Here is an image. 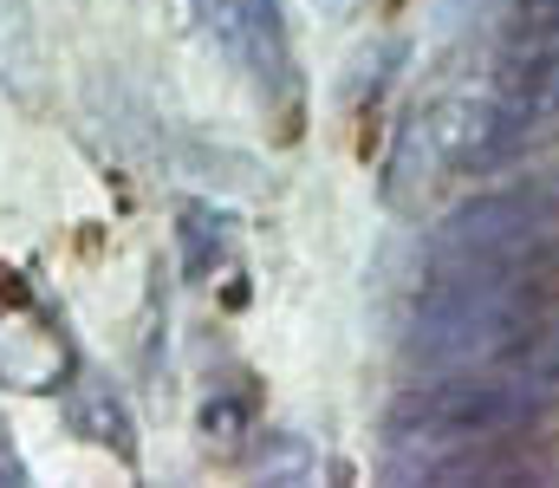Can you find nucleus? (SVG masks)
Masks as SVG:
<instances>
[{
	"label": "nucleus",
	"instance_id": "f257e3e1",
	"mask_svg": "<svg viewBox=\"0 0 559 488\" xmlns=\"http://www.w3.org/2000/svg\"><path fill=\"white\" fill-rule=\"evenodd\" d=\"M547 397L554 358H540L534 345L481 371H436V384H417L391 404V469L449 483L462 456L521 437L547 410Z\"/></svg>",
	"mask_w": 559,
	"mask_h": 488
},
{
	"label": "nucleus",
	"instance_id": "f03ea898",
	"mask_svg": "<svg viewBox=\"0 0 559 488\" xmlns=\"http://www.w3.org/2000/svg\"><path fill=\"white\" fill-rule=\"evenodd\" d=\"M559 241V215L540 189H501L468 209H455L436 228V261H495V254H534Z\"/></svg>",
	"mask_w": 559,
	"mask_h": 488
},
{
	"label": "nucleus",
	"instance_id": "7ed1b4c3",
	"mask_svg": "<svg viewBox=\"0 0 559 488\" xmlns=\"http://www.w3.org/2000/svg\"><path fill=\"white\" fill-rule=\"evenodd\" d=\"M66 410H72V424H79L92 443H105V450L131 456V410L118 404V391H111L105 378L79 371V378H72V397H66Z\"/></svg>",
	"mask_w": 559,
	"mask_h": 488
},
{
	"label": "nucleus",
	"instance_id": "20e7f679",
	"mask_svg": "<svg viewBox=\"0 0 559 488\" xmlns=\"http://www.w3.org/2000/svg\"><path fill=\"white\" fill-rule=\"evenodd\" d=\"M176 241H182V267H189V274H215V261L228 254V222H222L215 209L189 202L182 222H176Z\"/></svg>",
	"mask_w": 559,
	"mask_h": 488
},
{
	"label": "nucleus",
	"instance_id": "39448f33",
	"mask_svg": "<svg viewBox=\"0 0 559 488\" xmlns=\"http://www.w3.org/2000/svg\"><path fill=\"white\" fill-rule=\"evenodd\" d=\"M248 52L267 79H286V0H248Z\"/></svg>",
	"mask_w": 559,
	"mask_h": 488
},
{
	"label": "nucleus",
	"instance_id": "423d86ee",
	"mask_svg": "<svg viewBox=\"0 0 559 488\" xmlns=\"http://www.w3.org/2000/svg\"><path fill=\"white\" fill-rule=\"evenodd\" d=\"M248 424H254V417H248L241 397H209V404H202V443L222 450V456H235V450L248 443Z\"/></svg>",
	"mask_w": 559,
	"mask_h": 488
},
{
	"label": "nucleus",
	"instance_id": "0eeeda50",
	"mask_svg": "<svg viewBox=\"0 0 559 488\" xmlns=\"http://www.w3.org/2000/svg\"><path fill=\"white\" fill-rule=\"evenodd\" d=\"M195 13L235 59H248V0H195Z\"/></svg>",
	"mask_w": 559,
	"mask_h": 488
},
{
	"label": "nucleus",
	"instance_id": "6e6552de",
	"mask_svg": "<svg viewBox=\"0 0 559 488\" xmlns=\"http://www.w3.org/2000/svg\"><path fill=\"white\" fill-rule=\"evenodd\" d=\"M501 20L514 39H554L559 33V0H501Z\"/></svg>",
	"mask_w": 559,
	"mask_h": 488
},
{
	"label": "nucleus",
	"instance_id": "1a4fd4ad",
	"mask_svg": "<svg viewBox=\"0 0 559 488\" xmlns=\"http://www.w3.org/2000/svg\"><path fill=\"white\" fill-rule=\"evenodd\" d=\"M7 39L26 52V20H20V0H0V72H26V66L7 52Z\"/></svg>",
	"mask_w": 559,
	"mask_h": 488
}]
</instances>
